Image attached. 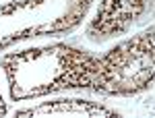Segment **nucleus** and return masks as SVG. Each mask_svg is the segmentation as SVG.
Listing matches in <instances>:
<instances>
[{
    "label": "nucleus",
    "mask_w": 155,
    "mask_h": 118,
    "mask_svg": "<svg viewBox=\"0 0 155 118\" xmlns=\"http://www.w3.org/2000/svg\"><path fill=\"white\" fill-rule=\"evenodd\" d=\"M95 58L79 48L52 44L6 54L2 58V71L11 97L21 102L66 89H91Z\"/></svg>",
    "instance_id": "obj_1"
},
{
    "label": "nucleus",
    "mask_w": 155,
    "mask_h": 118,
    "mask_svg": "<svg viewBox=\"0 0 155 118\" xmlns=\"http://www.w3.org/2000/svg\"><path fill=\"white\" fill-rule=\"evenodd\" d=\"M155 79V27L114 46L95 58L91 89L106 95H134L151 87Z\"/></svg>",
    "instance_id": "obj_2"
},
{
    "label": "nucleus",
    "mask_w": 155,
    "mask_h": 118,
    "mask_svg": "<svg viewBox=\"0 0 155 118\" xmlns=\"http://www.w3.org/2000/svg\"><path fill=\"white\" fill-rule=\"evenodd\" d=\"M93 0H23L0 6V50L12 42L64 33L81 23Z\"/></svg>",
    "instance_id": "obj_3"
},
{
    "label": "nucleus",
    "mask_w": 155,
    "mask_h": 118,
    "mask_svg": "<svg viewBox=\"0 0 155 118\" xmlns=\"http://www.w3.org/2000/svg\"><path fill=\"white\" fill-rule=\"evenodd\" d=\"M145 12V0H101L95 17L87 27V35L93 42H104L124 33Z\"/></svg>",
    "instance_id": "obj_4"
},
{
    "label": "nucleus",
    "mask_w": 155,
    "mask_h": 118,
    "mask_svg": "<svg viewBox=\"0 0 155 118\" xmlns=\"http://www.w3.org/2000/svg\"><path fill=\"white\" fill-rule=\"evenodd\" d=\"M50 118V116H68V118H101V116H118L116 110L97 104V102H89V99H52V102H44L39 106L25 108V110H17L15 118Z\"/></svg>",
    "instance_id": "obj_5"
},
{
    "label": "nucleus",
    "mask_w": 155,
    "mask_h": 118,
    "mask_svg": "<svg viewBox=\"0 0 155 118\" xmlns=\"http://www.w3.org/2000/svg\"><path fill=\"white\" fill-rule=\"evenodd\" d=\"M6 112H8V110H6V102H4V99H2V95H0V118L6 116Z\"/></svg>",
    "instance_id": "obj_6"
}]
</instances>
